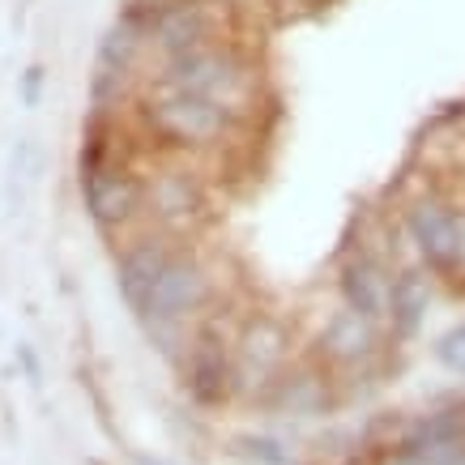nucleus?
I'll return each mask as SVG.
<instances>
[{"instance_id": "1", "label": "nucleus", "mask_w": 465, "mask_h": 465, "mask_svg": "<svg viewBox=\"0 0 465 465\" xmlns=\"http://www.w3.org/2000/svg\"><path fill=\"white\" fill-rule=\"evenodd\" d=\"M128 120H133L137 137H142L150 150L197 158L205 167L240 154L243 142L256 133V120H243V115L226 112L218 103L201 99V94L167 82V77H158V73L145 77Z\"/></svg>"}, {"instance_id": "2", "label": "nucleus", "mask_w": 465, "mask_h": 465, "mask_svg": "<svg viewBox=\"0 0 465 465\" xmlns=\"http://www.w3.org/2000/svg\"><path fill=\"white\" fill-rule=\"evenodd\" d=\"M223 299H226V278H223V269H218V256L205 252L201 240H183L167 256V265L154 278V286L145 291V299L133 308V321L142 324L150 346H158L175 363L188 333Z\"/></svg>"}, {"instance_id": "3", "label": "nucleus", "mask_w": 465, "mask_h": 465, "mask_svg": "<svg viewBox=\"0 0 465 465\" xmlns=\"http://www.w3.org/2000/svg\"><path fill=\"white\" fill-rule=\"evenodd\" d=\"M154 73L201 94V99L218 103L226 112L243 115V120H261V112L269 107L265 60H261L252 39L201 43V47H188L180 56L158 60Z\"/></svg>"}, {"instance_id": "4", "label": "nucleus", "mask_w": 465, "mask_h": 465, "mask_svg": "<svg viewBox=\"0 0 465 465\" xmlns=\"http://www.w3.org/2000/svg\"><path fill=\"white\" fill-rule=\"evenodd\" d=\"M213 218L210 167L180 154H145V226L171 231L180 240H201Z\"/></svg>"}, {"instance_id": "5", "label": "nucleus", "mask_w": 465, "mask_h": 465, "mask_svg": "<svg viewBox=\"0 0 465 465\" xmlns=\"http://www.w3.org/2000/svg\"><path fill=\"white\" fill-rule=\"evenodd\" d=\"M299 354V333L282 312L252 308L243 312L231 341V401H256L273 389L291 359Z\"/></svg>"}, {"instance_id": "6", "label": "nucleus", "mask_w": 465, "mask_h": 465, "mask_svg": "<svg viewBox=\"0 0 465 465\" xmlns=\"http://www.w3.org/2000/svg\"><path fill=\"white\" fill-rule=\"evenodd\" d=\"M243 312H235L231 299H223L205 321L188 333L180 359V389L197 410H223L231 406V341Z\"/></svg>"}, {"instance_id": "7", "label": "nucleus", "mask_w": 465, "mask_h": 465, "mask_svg": "<svg viewBox=\"0 0 465 465\" xmlns=\"http://www.w3.org/2000/svg\"><path fill=\"white\" fill-rule=\"evenodd\" d=\"M389 346H393V338H389V329L381 321H371L363 312L338 303L316 324V333L308 341V354L321 359L338 376L341 389H354L359 381L381 376L384 359H389Z\"/></svg>"}, {"instance_id": "8", "label": "nucleus", "mask_w": 465, "mask_h": 465, "mask_svg": "<svg viewBox=\"0 0 465 465\" xmlns=\"http://www.w3.org/2000/svg\"><path fill=\"white\" fill-rule=\"evenodd\" d=\"M397 223L406 235V252L436 273L440 286H449L452 273V231H457V197L440 183H423L397 205Z\"/></svg>"}, {"instance_id": "9", "label": "nucleus", "mask_w": 465, "mask_h": 465, "mask_svg": "<svg viewBox=\"0 0 465 465\" xmlns=\"http://www.w3.org/2000/svg\"><path fill=\"white\" fill-rule=\"evenodd\" d=\"M137 26L145 30V43H150L154 60L180 56V52L201 47V43L243 39L248 35L240 17L223 9V5H213V0H167L163 9L142 17Z\"/></svg>"}, {"instance_id": "10", "label": "nucleus", "mask_w": 465, "mask_h": 465, "mask_svg": "<svg viewBox=\"0 0 465 465\" xmlns=\"http://www.w3.org/2000/svg\"><path fill=\"white\" fill-rule=\"evenodd\" d=\"M393 465H465V397L414 414L393 431Z\"/></svg>"}, {"instance_id": "11", "label": "nucleus", "mask_w": 465, "mask_h": 465, "mask_svg": "<svg viewBox=\"0 0 465 465\" xmlns=\"http://www.w3.org/2000/svg\"><path fill=\"white\" fill-rule=\"evenodd\" d=\"M341 401V384L338 376L321 363V359H312L308 351H299L291 359L282 376L273 381L265 397H261V406L269 414H278V419H295V423H308V419H329Z\"/></svg>"}, {"instance_id": "12", "label": "nucleus", "mask_w": 465, "mask_h": 465, "mask_svg": "<svg viewBox=\"0 0 465 465\" xmlns=\"http://www.w3.org/2000/svg\"><path fill=\"white\" fill-rule=\"evenodd\" d=\"M393 269L397 261H389L384 252L367 248V243H346L338 256V269H333V291H338V303L363 312L371 321L389 316V286H393Z\"/></svg>"}, {"instance_id": "13", "label": "nucleus", "mask_w": 465, "mask_h": 465, "mask_svg": "<svg viewBox=\"0 0 465 465\" xmlns=\"http://www.w3.org/2000/svg\"><path fill=\"white\" fill-rule=\"evenodd\" d=\"M180 243H183L180 235L158 231V226H137L133 235H124V240L115 243V291H120L128 312L145 299V291L154 286V278L167 265V256Z\"/></svg>"}, {"instance_id": "14", "label": "nucleus", "mask_w": 465, "mask_h": 465, "mask_svg": "<svg viewBox=\"0 0 465 465\" xmlns=\"http://www.w3.org/2000/svg\"><path fill=\"white\" fill-rule=\"evenodd\" d=\"M436 273L427 265H419L414 256L401 261L393 269V286H389V316H384V329L393 346H410L427 329V316H431V303H436Z\"/></svg>"}, {"instance_id": "15", "label": "nucleus", "mask_w": 465, "mask_h": 465, "mask_svg": "<svg viewBox=\"0 0 465 465\" xmlns=\"http://www.w3.org/2000/svg\"><path fill=\"white\" fill-rule=\"evenodd\" d=\"M431 359H436L449 376L465 381V321H457V324H449L444 333H436V341H431Z\"/></svg>"}, {"instance_id": "16", "label": "nucleus", "mask_w": 465, "mask_h": 465, "mask_svg": "<svg viewBox=\"0 0 465 465\" xmlns=\"http://www.w3.org/2000/svg\"><path fill=\"white\" fill-rule=\"evenodd\" d=\"M243 452H248L256 465H295V452L273 436H248L243 440Z\"/></svg>"}, {"instance_id": "17", "label": "nucleus", "mask_w": 465, "mask_h": 465, "mask_svg": "<svg viewBox=\"0 0 465 465\" xmlns=\"http://www.w3.org/2000/svg\"><path fill=\"white\" fill-rule=\"evenodd\" d=\"M449 291L465 295V197H457V231H452V273Z\"/></svg>"}, {"instance_id": "18", "label": "nucleus", "mask_w": 465, "mask_h": 465, "mask_svg": "<svg viewBox=\"0 0 465 465\" xmlns=\"http://www.w3.org/2000/svg\"><path fill=\"white\" fill-rule=\"evenodd\" d=\"M213 5H223V9H231V14L240 17V22H243L248 30L261 26V22H265V17L273 14V9H278L273 0H213Z\"/></svg>"}, {"instance_id": "19", "label": "nucleus", "mask_w": 465, "mask_h": 465, "mask_svg": "<svg viewBox=\"0 0 465 465\" xmlns=\"http://www.w3.org/2000/svg\"><path fill=\"white\" fill-rule=\"evenodd\" d=\"M43 90H47V69H43V64H30V69L22 73V82H17V99H22V107H39Z\"/></svg>"}, {"instance_id": "20", "label": "nucleus", "mask_w": 465, "mask_h": 465, "mask_svg": "<svg viewBox=\"0 0 465 465\" xmlns=\"http://www.w3.org/2000/svg\"><path fill=\"white\" fill-rule=\"evenodd\" d=\"M17 367L26 371L30 384H43V363H39V354H35V346H30V341H17Z\"/></svg>"}, {"instance_id": "21", "label": "nucleus", "mask_w": 465, "mask_h": 465, "mask_svg": "<svg viewBox=\"0 0 465 465\" xmlns=\"http://www.w3.org/2000/svg\"><path fill=\"white\" fill-rule=\"evenodd\" d=\"M278 9H308V5H316V0H273Z\"/></svg>"}, {"instance_id": "22", "label": "nucleus", "mask_w": 465, "mask_h": 465, "mask_svg": "<svg viewBox=\"0 0 465 465\" xmlns=\"http://www.w3.org/2000/svg\"><path fill=\"white\" fill-rule=\"evenodd\" d=\"M137 465H171V461H163V457H145V452H137Z\"/></svg>"}]
</instances>
